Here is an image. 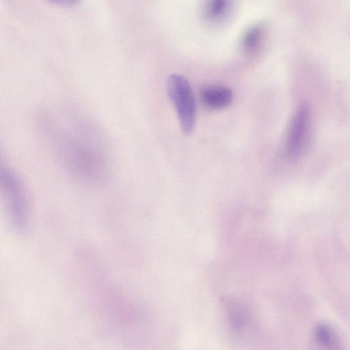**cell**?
<instances>
[{
    "instance_id": "1",
    "label": "cell",
    "mask_w": 350,
    "mask_h": 350,
    "mask_svg": "<svg viewBox=\"0 0 350 350\" xmlns=\"http://www.w3.org/2000/svg\"><path fill=\"white\" fill-rule=\"evenodd\" d=\"M0 198L13 228L21 234L28 231L29 211L24 185L0 154Z\"/></svg>"
},
{
    "instance_id": "2",
    "label": "cell",
    "mask_w": 350,
    "mask_h": 350,
    "mask_svg": "<svg viewBox=\"0 0 350 350\" xmlns=\"http://www.w3.org/2000/svg\"><path fill=\"white\" fill-rule=\"evenodd\" d=\"M167 92L183 132L187 135L191 134L195 126L196 107L188 81L181 75L172 74L167 79Z\"/></svg>"
},
{
    "instance_id": "3",
    "label": "cell",
    "mask_w": 350,
    "mask_h": 350,
    "mask_svg": "<svg viewBox=\"0 0 350 350\" xmlns=\"http://www.w3.org/2000/svg\"><path fill=\"white\" fill-rule=\"evenodd\" d=\"M311 114L308 105L301 101L293 116L286 138V154L291 159L299 157L309 142Z\"/></svg>"
},
{
    "instance_id": "4",
    "label": "cell",
    "mask_w": 350,
    "mask_h": 350,
    "mask_svg": "<svg viewBox=\"0 0 350 350\" xmlns=\"http://www.w3.org/2000/svg\"><path fill=\"white\" fill-rule=\"evenodd\" d=\"M200 97L207 107L220 109L228 107L231 103L233 93L228 87L211 85L205 86L201 90Z\"/></svg>"
},
{
    "instance_id": "5",
    "label": "cell",
    "mask_w": 350,
    "mask_h": 350,
    "mask_svg": "<svg viewBox=\"0 0 350 350\" xmlns=\"http://www.w3.org/2000/svg\"><path fill=\"white\" fill-rule=\"evenodd\" d=\"M234 2L228 0H211L204 3L202 8L204 16L211 22L225 21L232 14Z\"/></svg>"
},
{
    "instance_id": "6",
    "label": "cell",
    "mask_w": 350,
    "mask_h": 350,
    "mask_svg": "<svg viewBox=\"0 0 350 350\" xmlns=\"http://www.w3.org/2000/svg\"><path fill=\"white\" fill-rule=\"evenodd\" d=\"M266 29L261 23L252 25L247 29L241 39V48L247 53H256L262 46Z\"/></svg>"
},
{
    "instance_id": "7",
    "label": "cell",
    "mask_w": 350,
    "mask_h": 350,
    "mask_svg": "<svg viewBox=\"0 0 350 350\" xmlns=\"http://www.w3.org/2000/svg\"><path fill=\"white\" fill-rule=\"evenodd\" d=\"M314 337L317 342L325 350H341L336 334L326 324H319L316 327Z\"/></svg>"
},
{
    "instance_id": "8",
    "label": "cell",
    "mask_w": 350,
    "mask_h": 350,
    "mask_svg": "<svg viewBox=\"0 0 350 350\" xmlns=\"http://www.w3.org/2000/svg\"><path fill=\"white\" fill-rule=\"evenodd\" d=\"M229 306L230 307L228 312L231 323L237 329L243 328L247 321L245 310L237 304H232Z\"/></svg>"
},
{
    "instance_id": "9",
    "label": "cell",
    "mask_w": 350,
    "mask_h": 350,
    "mask_svg": "<svg viewBox=\"0 0 350 350\" xmlns=\"http://www.w3.org/2000/svg\"><path fill=\"white\" fill-rule=\"evenodd\" d=\"M51 3L59 6L68 7L76 5L78 1L75 0H57L51 1Z\"/></svg>"
}]
</instances>
